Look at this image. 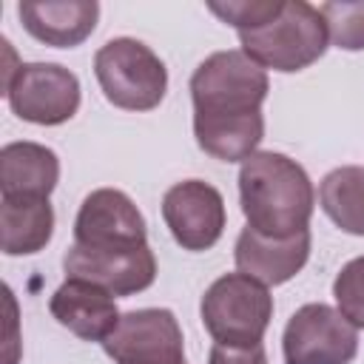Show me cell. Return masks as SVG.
Returning <instances> with one entry per match:
<instances>
[{
	"mask_svg": "<svg viewBox=\"0 0 364 364\" xmlns=\"http://www.w3.org/2000/svg\"><path fill=\"white\" fill-rule=\"evenodd\" d=\"M307 259H310V228L287 239H270L245 228L233 247V262L239 273H247L267 287L290 282L307 264Z\"/></svg>",
	"mask_w": 364,
	"mask_h": 364,
	"instance_id": "cell-12",
	"label": "cell"
},
{
	"mask_svg": "<svg viewBox=\"0 0 364 364\" xmlns=\"http://www.w3.org/2000/svg\"><path fill=\"white\" fill-rule=\"evenodd\" d=\"M242 51L262 68L282 74L313 65L330 43L321 11L304 0H284L282 9L253 31L239 34Z\"/></svg>",
	"mask_w": 364,
	"mask_h": 364,
	"instance_id": "cell-3",
	"label": "cell"
},
{
	"mask_svg": "<svg viewBox=\"0 0 364 364\" xmlns=\"http://www.w3.org/2000/svg\"><path fill=\"white\" fill-rule=\"evenodd\" d=\"M0 228L6 256H31L51 242L54 208L37 196H0Z\"/></svg>",
	"mask_w": 364,
	"mask_h": 364,
	"instance_id": "cell-16",
	"label": "cell"
},
{
	"mask_svg": "<svg viewBox=\"0 0 364 364\" xmlns=\"http://www.w3.org/2000/svg\"><path fill=\"white\" fill-rule=\"evenodd\" d=\"M23 28L51 46V48H74L85 37H91L100 3L97 0H63V3H20L17 6Z\"/></svg>",
	"mask_w": 364,
	"mask_h": 364,
	"instance_id": "cell-14",
	"label": "cell"
},
{
	"mask_svg": "<svg viewBox=\"0 0 364 364\" xmlns=\"http://www.w3.org/2000/svg\"><path fill=\"white\" fill-rule=\"evenodd\" d=\"M65 279L91 282L111 296H134L154 284L156 256L151 245L131 250H85L71 245L63 256Z\"/></svg>",
	"mask_w": 364,
	"mask_h": 364,
	"instance_id": "cell-11",
	"label": "cell"
},
{
	"mask_svg": "<svg viewBox=\"0 0 364 364\" xmlns=\"http://www.w3.org/2000/svg\"><path fill=\"white\" fill-rule=\"evenodd\" d=\"M199 316L216 344L259 347L273 318V296L247 273H225L205 290Z\"/></svg>",
	"mask_w": 364,
	"mask_h": 364,
	"instance_id": "cell-4",
	"label": "cell"
},
{
	"mask_svg": "<svg viewBox=\"0 0 364 364\" xmlns=\"http://www.w3.org/2000/svg\"><path fill=\"white\" fill-rule=\"evenodd\" d=\"M48 310L57 318V324H63L82 341L102 344L119 324V310L114 296L82 279H65L54 290Z\"/></svg>",
	"mask_w": 364,
	"mask_h": 364,
	"instance_id": "cell-13",
	"label": "cell"
},
{
	"mask_svg": "<svg viewBox=\"0 0 364 364\" xmlns=\"http://www.w3.org/2000/svg\"><path fill=\"white\" fill-rule=\"evenodd\" d=\"M60 179V159L40 142H9L0 148V196L48 199Z\"/></svg>",
	"mask_w": 364,
	"mask_h": 364,
	"instance_id": "cell-15",
	"label": "cell"
},
{
	"mask_svg": "<svg viewBox=\"0 0 364 364\" xmlns=\"http://www.w3.org/2000/svg\"><path fill=\"white\" fill-rule=\"evenodd\" d=\"M333 296L338 313L355 327L364 330V256L350 259L333 282Z\"/></svg>",
	"mask_w": 364,
	"mask_h": 364,
	"instance_id": "cell-19",
	"label": "cell"
},
{
	"mask_svg": "<svg viewBox=\"0 0 364 364\" xmlns=\"http://www.w3.org/2000/svg\"><path fill=\"white\" fill-rule=\"evenodd\" d=\"M282 3L284 0H228V3H208V11H213L222 23L233 26L242 34L267 23L282 9Z\"/></svg>",
	"mask_w": 364,
	"mask_h": 364,
	"instance_id": "cell-20",
	"label": "cell"
},
{
	"mask_svg": "<svg viewBox=\"0 0 364 364\" xmlns=\"http://www.w3.org/2000/svg\"><path fill=\"white\" fill-rule=\"evenodd\" d=\"M74 245L85 250H131L148 245V230L139 208L125 191H91L74 219Z\"/></svg>",
	"mask_w": 364,
	"mask_h": 364,
	"instance_id": "cell-9",
	"label": "cell"
},
{
	"mask_svg": "<svg viewBox=\"0 0 364 364\" xmlns=\"http://www.w3.org/2000/svg\"><path fill=\"white\" fill-rule=\"evenodd\" d=\"M114 364H185V338L176 316L165 307H142L119 316L102 341Z\"/></svg>",
	"mask_w": 364,
	"mask_h": 364,
	"instance_id": "cell-8",
	"label": "cell"
},
{
	"mask_svg": "<svg viewBox=\"0 0 364 364\" xmlns=\"http://www.w3.org/2000/svg\"><path fill=\"white\" fill-rule=\"evenodd\" d=\"M330 43L344 51H364V0H330L318 6Z\"/></svg>",
	"mask_w": 364,
	"mask_h": 364,
	"instance_id": "cell-18",
	"label": "cell"
},
{
	"mask_svg": "<svg viewBox=\"0 0 364 364\" xmlns=\"http://www.w3.org/2000/svg\"><path fill=\"white\" fill-rule=\"evenodd\" d=\"M239 202L250 230L287 239L310 228L316 191L296 159L279 151H256L239 168Z\"/></svg>",
	"mask_w": 364,
	"mask_h": 364,
	"instance_id": "cell-2",
	"label": "cell"
},
{
	"mask_svg": "<svg viewBox=\"0 0 364 364\" xmlns=\"http://www.w3.org/2000/svg\"><path fill=\"white\" fill-rule=\"evenodd\" d=\"M282 353L284 364H350L358 353V330L338 307L310 301L287 318Z\"/></svg>",
	"mask_w": 364,
	"mask_h": 364,
	"instance_id": "cell-7",
	"label": "cell"
},
{
	"mask_svg": "<svg viewBox=\"0 0 364 364\" xmlns=\"http://www.w3.org/2000/svg\"><path fill=\"white\" fill-rule=\"evenodd\" d=\"M94 74L105 100L122 111H151L168 91L165 63L134 37H114L100 46Z\"/></svg>",
	"mask_w": 364,
	"mask_h": 364,
	"instance_id": "cell-5",
	"label": "cell"
},
{
	"mask_svg": "<svg viewBox=\"0 0 364 364\" xmlns=\"http://www.w3.org/2000/svg\"><path fill=\"white\" fill-rule=\"evenodd\" d=\"M185 364H188V361H185Z\"/></svg>",
	"mask_w": 364,
	"mask_h": 364,
	"instance_id": "cell-22",
	"label": "cell"
},
{
	"mask_svg": "<svg viewBox=\"0 0 364 364\" xmlns=\"http://www.w3.org/2000/svg\"><path fill=\"white\" fill-rule=\"evenodd\" d=\"M3 94L9 108L34 125H63L80 108V80L60 63H20L6 68Z\"/></svg>",
	"mask_w": 364,
	"mask_h": 364,
	"instance_id": "cell-6",
	"label": "cell"
},
{
	"mask_svg": "<svg viewBox=\"0 0 364 364\" xmlns=\"http://www.w3.org/2000/svg\"><path fill=\"white\" fill-rule=\"evenodd\" d=\"M208 364H267L264 347H222L213 344L208 353Z\"/></svg>",
	"mask_w": 364,
	"mask_h": 364,
	"instance_id": "cell-21",
	"label": "cell"
},
{
	"mask_svg": "<svg viewBox=\"0 0 364 364\" xmlns=\"http://www.w3.org/2000/svg\"><path fill=\"white\" fill-rule=\"evenodd\" d=\"M162 219L182 250H210L225 233V199L205 179H182L162 196Z\"/></svg>",
	"mask_w": 364,
	"mask_h": 364,
	"instance_id": "cell-10",
	"label": "cell"
},
{
	"mask_svg": "<svg viewBox=\"0 0 364 364\" xmlns=\"http://www.w3.org/2000/svg\"><path fill=\"white\" fill-rule=\"evenodd\" d=\"M270 80L242 48L216 51L191 77L196 145L222 162H245L264 136L262 102Z\"/></svg>",
	"mask_w": 364,
	"mask_h": 364,
	"instance_id": "cell-1",
	"label": "cell"
},
{
	"mask_svg": "<svg viewBox=\"0 0 364 364\" xmlns=\"http://www.w3.org/2000/svg\"><path fill=\"white\" fill-rule=\"evenodd\" d=\"M318 205L336 228L353 236H364V168H333L318 185Z\"/></svg>",
	"mask_w": 364,
	"mask_h": 364,
	"instance_id": "cell-17",
	"label": "cell"
}]
</instances>
